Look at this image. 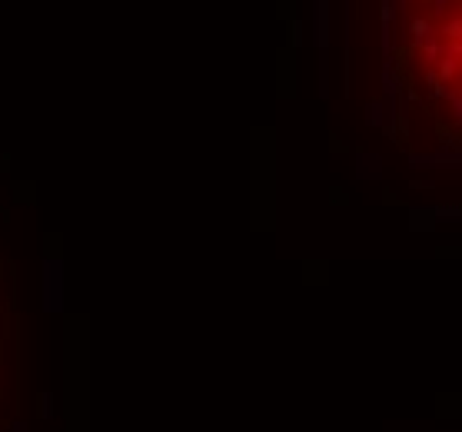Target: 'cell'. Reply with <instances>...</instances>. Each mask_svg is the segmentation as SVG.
Returning <instances> with one entry per match:
<instances>
[{
	"label": "cell",
	"instance_id": "6da1fadb",
	"mask_svg": "<svg viewBox=\"0 0 462 432\" xmlns=\"http://www.w3.org/2000/svg\"><path fill=\"white\" fill-rule=\"evenodd\" d=\"M44 309L47 313H57L64 306V273H60V263L57 259H47L44 266Z\"/></svg>",
	"mask_w": 462,
	"mask_h": 432
},
{
	"label": "cell",
	"instance_id": "7a4b0ae2",
	"mask_svg": "<svg viewBox=\"0 0 462 432\" xmlns=\"http://www.w3.org/2000/svg\"><path fill=\"white\" fill-rule=\"evenodd\" d=\"M382 160L376 156V153H359V176H379L382 167H379Z\"/></svg>",
	"mask_w": 462,
	"mask_h": 432
},
{
	"label": "cell",
	"instance_id": "3957f363",
	"mask_svg": "<svg viewBox=\"0 0 462 432\" xmlns=\"http://www.w3.org/2000/svg\"><path fill=\"white\" fill-rule=\"evenodd\" d=\"M40 416H53V396H50V392H44V396H40Z\"/></svg>",
	"mask_w": 462,
	"mask_h": 432
},
{
	"label": "cell",
	"instance_id": "277c9868",
	"mask_svg": "<svg viewBox=\"0 0 462 432\" xmlns=\"http://www.w3.org/2000/svg\"><path fill=\"white\" fill-rule=\"evenodd\" d=\"M369 120H373L376 127H382V123H386V113H382V104H373V113H369Z\"/></svg>",
	"mask_w": 462,
	"mask_h": 432
},
{
	"label": "cell",
	"instance_id": "5b68a950",
	"mask_svg": "<svg viewBox=\"0 0 462 432\" xmlns=\"http://www.w3.org/2000/svg\"><path fill=\"white\" fill-rule=\"evenodd\" d=\"M10 432H27V426H23V422H14V429Z\"/></svg>",
	"mask_w": 462,
	"mask_h": 432
}]
</instances>
